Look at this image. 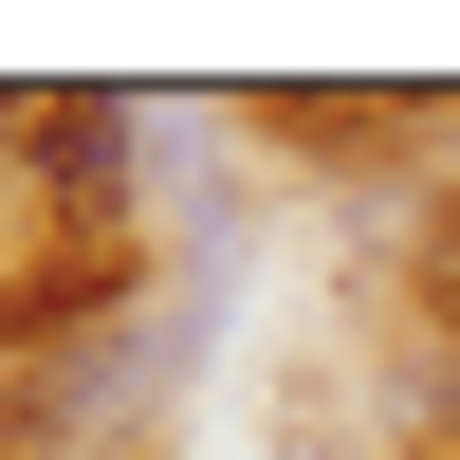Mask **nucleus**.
Listing matches in <instances>:
<instances>
[{"label": "nucleus", "mask_w": 460, "mask_h": 460, "mask_svg": "<svg viewBox=\"0 0 460 460\" xmlns=\"http://www.w3.org/2000/svg\"><path fill=\"white\" fill-rule=\"evenodd\" d=\"M19 147L74 184V203H111V184H129V111H111V93H37V111H19Z\"/></svg>", "instance_id": "1"}]
</instances>
